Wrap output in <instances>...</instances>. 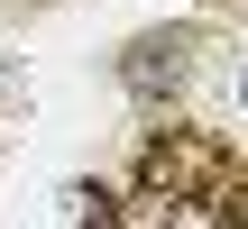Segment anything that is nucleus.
Returning a JSON list of instances; mask_svg holds the SVG:
<instances>
[{
    "label": "nucleus",
    "instance_id": "f257e3e1",
    "mask_svg": "<svg viewBox=\"0 0 248 229\" xmlns=\"http://www.w3.org/2000/svg\"><path fill=\"white\" fill-rule=\"evenodd\" d=\"M138 184L166 193V202H212V184H221V147H212L202 129H166V138H147Z\"/></svg>",
    "mask_w": 248,
    "mask_h": 229
},
{
    "label": "nucleus",
    "instance_id": "f03ea898",
    "mask_svg": "<svg viewBox=\"0 0 248 229\" xmlns=\"http://www.w3.org/2000/svg\"><path fill=\"white\" fill-rule=\"evenodd\" d=\"M120 73H129V92H138V101H156V83H166V92L184 83V46H175V37H138Z\"/></svg>",
    "mask_w": 248,
    "mask_h": 229
},
{
    "label": "nucleus",
    "instance_id": "7ed1b4c3",
    "mask_svg": "<svg viewBox=\"0 0 248 229\" xmlns=\"http://www.w3.org/2000/svg\"><path fill=\"white\" fill-rule=\"evenodd\" d=\"M212 220H221V229H248V174H221V184H212Z\"/></svg>",
    "mask_w": 248,
    "mask_h": 229
},
{
    "label": "nucleus",
    "instance_id": "20e7f679",
    "mask_svg": "<svg viewBox=\"0 0 248 229\" xmlns=\"http://www.w3.org/2000/svg\"><path fill=\"white\" fill-rule=\"evenodd\" d=\"M230 101L248 110V55H230Z\"/></svg>",
    "mask_w": 248,
    "mask_h": 229
}]
</instances>
